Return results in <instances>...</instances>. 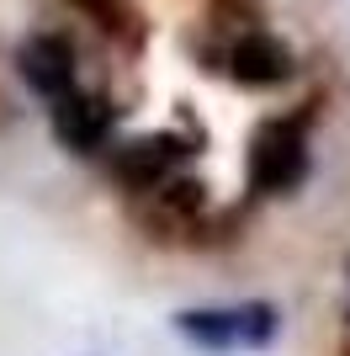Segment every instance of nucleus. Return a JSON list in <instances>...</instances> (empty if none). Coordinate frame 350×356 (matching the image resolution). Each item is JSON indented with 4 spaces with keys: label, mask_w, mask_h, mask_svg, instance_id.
Masks as SVG:
<instances>
[{
    "label": "nucleus",
    "mask_w": 350,
    "mask_h": 356,
    "mask_svg": "<svg viewBox=\"0 0 350 356\" xmlns=\"http://www.w3.org/2000/svg\"><path fill=\"white\" fill-rule=\"evenodd\" d=\"M175 330L207 351H228V346H260L276 335V309L244 303V309H186L175 314Z\"/></svg>",
    "instance_id": "1"
},
{
    "label": "nucleus",
    "mask_w": 350,
    "mask_h": 356,
    "mask_svg": "<svg viewBox=\"0 0 350 356\" xmlns=\"http://www.w3.org/2000/svg\"><path fill=\"white\" fill-rule=\"evenodd\" d=\"M308 176V144L297 122H271L249 144V186L255 192H292Z\"/></svg>",
    "instance_id": "2"
},
{
    "label": "nucleus",
    "mask_w": 350,
    "mask_h": 356,
    "mask_svg": "<svg viewBox=\"0 0 350 356\" xmlns=\"http://www.w3.org/2000/svg\"><path fill=\"white\" fill-rule=\"evenodd\" d=\"M191 149L170 134H144V138H128V144L112 149V176L128 186V192H154L175 176V165L186 160Z\"/></svg>",
    "instance_id": "3"
},
{
    "label": "nucleus",
    "mask_w": 350,
    "mask_h": 356,
    "mask_svg": "<svg viewBox=\"0 0 350 356\" xmlns=\"http://www.w3.org/2000/svg\"><path fill=\"white\" fill-rule=\"evenodd\" d=\"M53 134L64 149H74V154H96V149L106 144V134H112V106L101 102V96H85V90H64V96H53Z\"/></svg>",
    "instance_id": "4"
},
{
    "label": "nucleus",
    "mask_w": 350,
    "mask_h": 356,
    "mask_svg": "<svg viewBox=\"0 0 350 356\" xmlns=\"http://www.w3.org/2000/svg\"><path fill=\"white\" fill-rule=\"evenodd\" d=\"M16 70L38 96H64L74 86V48L53 32H38V38H27L16 48Z\"/></svg>",
    "instance_id": "5"
},
{
    "label": "nucleus",
    "mask_w": 350,
    "mask_h": 356,
    "mask_svg": "<svg viewBox=\"0 0 350 356\" xmlns=\"http://www.w3.org/2000/svg\"><path fill=\"white\" fill-rule=\"evenodd\" d=\"M228 74L239 86H281L292 74V48L271 32H244L228 48Z\"/></svg>",
    "instance_id": "6"
}]
</instances>
